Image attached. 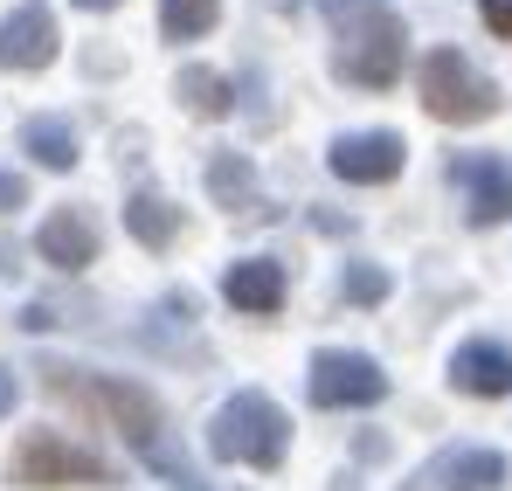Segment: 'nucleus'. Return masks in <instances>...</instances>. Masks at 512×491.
I'll use <instances>...</instances> for the list:
<instances>
[{
	"label": "nucleus",
	"mask_w": 512,
	"mask_h": 491,
	"mask_svg": "<svg viewBox=\"0 0 512 491\" xmlns=\"http://www.w3.org/2000/svg\"><path fill=\"white\" fill-rule=\"evenodd\" d=\"M77 7H97V14H104V7H118V0H77Z\"/></svg>",
	"instance_id": "5701e85b"
},
{
	"label": "nucleus",
	"mask_w": 512,
	"mask_h": 491,
	"mask_svg": "<svg viewBox=\"0 0 512 491\" xmlns=\"http://www.w3.org/2000/svg\"><path fill=\"white\" fill-rule=\"evenodd\" d=\"M450 180L464 187V215H471V229H492V222H506L512 215V166L492 160V153H464V160H450Z\"/></svg>",
	"instance_id": "6e6552de"
},
{
	"label": "nucleus",
	"mask_w": 512,
	"mask_h": 491,
	"mask_svg": "<svg viewBox=\"0 0 512 491\" xmlns=\"http://www.w3.org/2000/svg\"><path fill=\"white\" fill-rule=\"evenodd\" d=\"M14 485H104V457L56 436V429H35L21 450H14Z\"/></svg>",
	"instance_id": "39448f33"
},
{
	"label": "nucleus",
	"mask_w": 512,
	"mask_h": 491,
	"mask_svg": "<svg viewBox=\"0 0 512 491\" xmlns=\"http://www.w3.org/2000/svg\"><path fill=\"white\" fill-rule=\"evenodd\" d=\"M423 104H429V118H443V125H485L499 111V83L485 77L471 56L436 49L423 63Z\"/></svg>",
	"instance_id": "20e7f679"
},
{
	"label": "nucleus",
	"mask_w": 512,
	"mask_h": 491,
	"mask_svg": "<svg viewBox=\"0 0 512 491\" xmlns=\"http://www.w3.org/2000/svg\"><path fill=\"white\" fill-rule=\"evenodd\" d=\"M125 229L139 236L146 249H167L173 229H180V208H173L167 194H153V187H139L132 201H125Z\"/></svg>",
	"instance_id": "2eb2a0df"
},
{
	"label": "nucleus",
	"mask_w": 512,
	"mask_h": 491,
	"mask_svg": "<svg viewBox=\"0 0 512 491\" xmlns=\"http://www.w3.org/2000/svg\"><path fill=\"white\" fill-rule=\"evenodd\" d=\"M208 450L222 457V464H250V471H277L284 464V450H291V415L277 409L270 395H229L215 422H208Z\"/></svg>",
	"instance_id": "7ed1b4c3"
},
{
	"label": "nucleus",
	"mask_w": 512,
	"mask_h": 491,
	"mask_svg": "<svg viewBox=\"0 0 512 491\" xmlns=\"http://www.w3.org/2000/svg\"><path fill=\"white\" fill-rule=\"evenodd\" d=\"M0 208H21V180L14 173H0Z\"/></svg>",
	"instance_id": "412c9836"
},
{
	"label": "nucleus",
	"mask_w": 512,
	"mask_h": 491,
	"mask_svg": "<svg viewBox=\"0 0 512 491\" xmlns=\"http://www.w3.org/2000/svg\"><path fill=\"white\" fill-rule=\"evenodd\" d=\"M326 7V21H333V35H340V49H333V70L346 83H360V90H388V83L402 77V49H409V35H402V21L381 7V0H319Z\"/></svg>",
	"instance_id": "f03ea898"
},
{
	"label": "nucleus",
	"mask_w": 512,
	"mask_h": 491,
	"mask_svg": "<svg viewBox=\"0 0 512 491\" xmlns=\"http://www.w3.org/2000/svg\"><path fill=\"white\" fill-rule=\"evenodd\" d=\"M173 90H180V104L201 111V118H222V111H229V77H215V70H201V63H187Z\"/></svg>",
	"instance_id": "dca6fc26"
},
{
	"label": "nucleus",
	"mask_w": 512,
	"mask_h": 491,
	"mask_svg": "<svg viewBox=\"0 0 512 491\" xmlns=\"http://www.w3.org/2000/svg\"><path fill=\"white\" fill-rule=\"evenodd\" d=\"M381 395H388L381 360H367V353H340V346L312 353V402H319V409H374Z\"/></svg>",
	"instance_id": "423d86ee"
},
{
	"label": "nucleus",
	"mask_w": 512,
	"mask_h": 491,
	"mask_svg": "<svg viewBox=\"0 0 512 491\" xmlns=\"http://www.w3.org/2000/svg\"><path fill=\"white\" fill-rule=\"evenodd\" d=\"M478 14H485V28H499L512 42V0H478Z\"/></svg>",
	"instance_id": "aec40b11"
},
{
	"label": "nucleus",
	"mask_w": 512,
	"mask_h": 491,
	"mask_svg": "<svg viewBox=\"0 0 512 491\" xmlns=\"http://www.w3.org/2000/svg\"><path fill=\"white\" fill-rule=\"evenodd\" d=\"M21 153L35 166H49V173H70V166H77V132H70L63 118H28V125H21Z\"/></svg>",
	"instance_id": "4468645a"
},
{
	"label": "nucleus",
	"mask_w": 512,
	"mask_h": 491,
	"mask_svg": "<svg viewBox=\"0 0 512 491\" xmlns=\"http://www.w3.org/2000/svg\"><path fill=\"white\" fill-rule=\"evenodd\" d=\"M14 409V374H7V367H0V415Z\"/></svg>",
	"instance_id": "4be33fe9"
},
{
	"label": "nucleus",
	"mask_w": 512,
	"mask_h": 491,
	"mask_svg": "<svg viewBox=\"0 0 512 491\" xmlns=\"http://www.w3.org/2000/svg\"><path fill=\"white\" fill-rule=\"evenodd\" d=\"M49 388H56V395H77L90 409H104L118 422V436H125L146 464H160L173 485H194L187 457L167 443V415H160V402H153L146 388H132V381H97V374H77V367H49Z\"/></svg>",
	"instance_id": "f257e3e1"
},
{
	"label": "nucleus",
	"mask_w": 512,
	"mask_h": 491,
	"mask_svg": "<svg viewBox=\"0 0 512 491\" xmlns=\"http://www.w3.org/2000/svg\"><path fill=\"white\" fill-rule=\"evenodd\" d=\"M222 298H229L236 312H277V305H284V263H270V256H243V263H229Z\"/></svg>",
	"instance_id": "f8f14e48"
},
{
	"label": "nucleus",
	"mask_w": 512,
	"mask_h": 491,
	"mask_svg": "<svg viewBox=\"0 0 512 491\" xmlns=\"http://www.w3.org/2000/svg\"><path fill=\"white\" fill-rule=\"evenodd\" d=\"M340 291L353 298V305H381V298H388V270H374V263H353Z\"/></svg>",
	"instance_id": "6ab92c4d"
},
{
	"label": "nucleus",
	"mask_w": 512,
	"mask_h": 491,
	"mask_svg": "<svg viewBox=\"0 0 512 491\" xmlns=\"http://www.w3.org/2000/svg\"><path fill=\"white\" fill-rule=\"evenodd\" d=\"M429 478H436V491H499L506 485V457L499 450H443Z\"/></svg>",
	"instance_id": "ddd939ff"
},
{
	"label": "nucleus",
	"mask_w": 512,
	"mask_h": 491,
	"mask_svg": "<svg viewBox=\"0 0 512 491\" xmlns=\"http://www.w3.org/2000/svg\"><path fill=\"white\" fill-rule=\"evenodd\" d=\"M450 381L464 395H512V346L499 339H471L450 353Z\"/></svg>",
	"instance_id": "9d476101"
},
{
	"label": "nucleus",
	"mask_w": 512,
	"mask_h": 491,
	"mask_svg": "<svg viewBox=\"0 0 512 491\" xmlns=\"http://www.w3.org/2000/svg\"><path fill=\"white\" fill-rule=\"evenodd\" d=\"M402 160H409L402 132H346V139H333V153H326V166H333L340 180H353V187H381V180H395Z\"/></svg>",
	"instance_id": "1a4fd4ad"
},
{
	"label": "nucleus",
	"mask_w": 512,
	"mask_h": 491,
	"mask_svg": "<svg viewBox=\"0 0 512 491\" xmlns=\"http://www.w3.org/2000/svg\"><path fill=\"white\" fill-rule=\"evenodd\" d=\"M215 14H222V0H160V28H167V42H194V35H208Z\"/></svg>",
	"instance_id": "f3484780"
},
{
	"label": "nucleus",
	"mask_w": 512,
	"mask_h": 491,
	"mask_svg": "<svg viewBox=\"0 0 512 491\" xmlns=\"http://www.w3.org/2000/svg\"><path fill=\"white\" fill-rule=\"evenodd\" d=\"M56 49H63V35H56V14L42 0H21L0 21V70H49Z\"/></svg>",
	"instance_id": "0eeeda50"
},
{
	"label": "nucleus",
	"mask_w": 512,
	"mask_h": 491,
	"mask_svg": "<svg viewBox=\"0 0 512 491\" xmlns=\"http://www.w3.org/2000/svg\"><path fill=\"white\" fill-rule=\"evenodd\" d=\"M35 249H42V263H56V270H84V263H97V229H90L84 208H56V215L42 222Z\"/></svg>",
	"instance_id": "9b49d317"
},
{
	"label": "nucleus",
	"mask_w": 512,
	"mask_h": 491,
	"mask_svg": "<svg viewBox=\"0 0 512 491\" xmlns=\"http://www.w3.org/2000/svg\"><path fill=\"white\" fill-rule=\"evenodd\" d=\"M208 187H215V201H229V208L250 201V160H229V153H222V160L208 166Z\"/></svg>",
	"instance_id": "a211bd4d"
}]
</instances>
